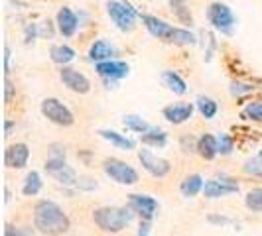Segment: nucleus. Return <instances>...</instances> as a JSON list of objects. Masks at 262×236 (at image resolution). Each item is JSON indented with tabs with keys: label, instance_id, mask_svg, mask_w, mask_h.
<instances>
[{
	"label": "nucleus",
	"instance_id": "1",
	"mask_svg": "<svg viewBox=\"0 0 262 236\" xmlns=\"http://www.w3.org/2000/svg\"><path fill=\"white\" fill-rule=\"evenodd\" d=\"M34 226L38 232L48 236L66 234L71 228V221L57 203L53 201H38L34 207Z\"/></svg>",
	"mask_w": 262,
	"mask_h": 236
},
{
	"label": "nucleus",
	"instance_id": "2",
	"mask_svg": "<svg viewBox=\"0 0 262 236\" xmlns=\"http://www.w3.org/2000/svg\"><path fill=\"white\" fill-rule=\"evenodd\" d=\"M134 210L128 207H99L93 213V221L95 224L111 234H117L120 230H124L132 223Z\"/></svg>",
	"mask_w": 262,
	"mask_h": 236
},
{
	"label": "nucleus",
	"instance_id": "3",
	"mask_svg": "<svg viewBox=\"0 0 262 236\" xmlns=\"http://www.w3.org/2000/svg\"><path fill=\"white\" fill-rule=\"evenodd\" d=\"M106 14L113 20V24L124 34L132 32L136 28L138 18L142 16V14H138L136 8H132V4L126 0H108L106 2Z\"/></svg>",
	"mask_w": 262,
	"mask_h": 236
},
{
	"label": "nucleus",
	"instance_id": "4",
	"mask_svg": "<svg viewBox=\"0 0 262 236\" xmlns=\"http://www.w3.org/2000/svg\"><path fill=\"white\" fill-rule=\"evenodd\" d=\"M207 20L211 26L221 34H231L236 24L235 14L225 2H211L207 6Z\"/></svg>",
	"mask_w": 262,
	"mask_h": 236
},
{
	"label": "nucleus",
	"instance_id": "5",
	"mask_svg": "<svg viewBox=\"0 0 262 236\" xmlns=\"http://www.w3.org/2000/svg\"><path fill=\"white\" fill-rule=\"evenodd\" d=\"M103 170L105 173L117 181L118 185H136L138 183V171L134 170L132 166H128L126 161L117 159V157H108L103 161Z\"/></svg>",
	"mask_w": 262,
	"mask_h": 236
},
{
	"label": "nucleus",
	"instance_id": "6",
	"mask_svg": "<svg viewBox=\"0 0 262 236\" xmlns=\"http://www.w3.org/2000/svg\"><path fill=\"white\" fill-rule=\"evenodd\" d=\"M39 110H41V114L48 118L50 122L57 124V126H71V124L75 122L73 112H71L59 99H53V97L43 99V101H41V106H39Z\"/></svg>",
	"mask_w": 262,
	"mask_h": 236
},
{
	"label": "nucleus",
	"instance_id": "7",
	"mask_svg": "<svg viewBox=\"0 0 262 236\" xmlns=\"http://www.w3.org/2000/svg\"><path fill=\"white\" fill-rule=\"evenodd\" d=\"M46 173L52 175L57 183L66 185V187H73L77 185V171L73 170L71 166L66 163V157H55L52 156L46 161Z\"/></svg>",
	"mask_w": 262,
	"mask_h": 236
},
{
	"label": "nucleus",
	"instance_id": "8",
	"mask_svg": "<svg viewBox=\"0 0 262 236\" xmlns=\"http://www.w3.org/2000/svg\"><path fill=\"white\" fill-rule=\"evenodd\" d=\"M59 79L63 83V87H67L71 92H77V95H87L91 91V81L87 79L85 73H81L73 67H61L59 71Z\"/></svg>",
	"mask_w": 262,
	"mask_h": 236
},
{
	"label": "nucleus",
	"instance_id": "9",
	"mask_svg": "<svg viewBox=\"0 0 262 236\" xmlns=\"http://www.w3.org/2000/svg\"><path fill=\"white\" fill-rule=\"evenodd\" d=\"M138 159H140L142 168H144L152 177H166L171 170L170 161L164 159V157H158L152 150H140V152H138Z\"/></svg>",
	"mask_w": 262,
	"mask_h": 236
},
{
	"label": "nucleus",
	"instance_id": "10",
	"mask_svg": "<svg viewBox=\"0 0 262 236\" xmlns=\"http://www.w3.org/2000/svg\"><path fill=\"white\" fill-rule=\"evenodd\" d=\"M140 20H142V24H144V28L148 30L150 36L162 39V41H170L171 43V38H173V34H176V26H171L166 20H162V18H158V16H152V14H142Z\"/></svg>",
	"mask_w": 262,
	"mask_h": 236
},
{
	"label": "nucleus",
	"instance_id": "11",
	"mask_svg": "<svg viewBox=\"0 0 262 236\" xmlns=\"http://www.w3.org/2000/svg\"><path fill=\"white\" fill-rule=\"evenodd\" d=\"M55 26H57V32H59L63 38H73L79 30L77 14L73 12L69 6H61V8L57 10V16H55Z\"/></svg>",
	"mask_w": 262,
	"mask_h": 236
},
{
	"label": "nucleus",
	"instance_id": "12",
	"mask_svg": "<svg viewBox=\"0 0 262 236\" xmlns=\"http://www.w3.org/2000/svg\"><path fill=\"white\" fill-rule=\"evenodd\" d=\"M95 71L106 81H120L128 75L130 67L126 61H118V59H108V61H101L95 63Z\"/></svg>",
	"mask_w": 262,
	"mask_h": 236
},
{
	"label": "nucleus",
	"instance_id": "13",
	"mask_svg": "<svg viewBox=\"0 0 262 236\" xmlns=\"http://www.w3.org/2000/svg\"><path fill=\"white\" fill-rule=\"evenodd\" d=\"M128 207H130L140 219L152 221L158 210V201L150 195H140V193H136V195H130V199H128Z\"/></svg>",
	"mask_w": 262,
	"mask_h": 236
},
{
	"label": "nucleus",
	"instance_id": "14",
	"mask_svg": "<svg viewBox=\"0 0 262 236\" xmlns=\"http://www.w3.org/2000/svg\"><path fill=\"white\" fill-rule=\"evenodd\" d=\"M28 159H30V148L24 142L8 146L4 152V163L6 168H12V170H24L28 166Z\"/></svg>",
	"mask_w": 262,
	"mask_h": 236
},
{
	"label": "nucleus",
	"instance_id": "15",
	"mask_svg": "<svg viewBox=\"0 0 262 236\" xmlns=\"http://www.w3.org/2000/svg\"><path fill=\"white\" fill-rule=\"evenodd\" d=\"M235 193H238V185L231 179H211V181H205V187H203V195L207 199H221Z\"/></svg>",
	"mask_w": 262,
	"mask_h": 236
},
{
	"label": "nucleus",
	"instance_id": "16",
	"mask_svg": "<svg viewBox=\"0 0 262 236\" xmlns=\"http://www.w3.org/2000/svg\"><path fill=\"white\" fill-rule=\"evenodd\" d=\"M193 110H195V106L191 103H176V105L166 106L162 110V114L171 124H184V122H187L189 118L193 116Z\"/></svg>",
	"mask_w": 262,
	"mask_h": 236
},
{
	"label": "nucleus",
	"instance_id": "17",
	"mask_svg": "<svg viewBox=\"0 0 262 236\" xmlns=\"http://www.w3.org/2000/svg\"><path fill=\"white\" fill-rule=\"evenodd\" d=\"M117 55L115 45H111L106 39H95L89 48V59L93 63H101V61H108Z\"/></svg>",
	"mask_w": 262,
	"mask_h": 236
},
{
	"label": "nucleus",
	"instance_id": "18",
	"mask_svg": "<svg viewBox=\"0 0 262 236\" xmlns=\"http://www.w3.org/2000/svg\"><path fill=\"white\" fill-rule=\"evenodd\" d=\"M50 57H52L53 63L66 67V65H69L71 61H75L77 52H75L71 45H67V43H57V45H53L52 50H50Z\"/></svg>",
	"mask_w": 262,
	"mask_h": 236
},
{
	"label": "nucleus",
	"instance_id": "19",
	"mask_svg": "<svg viewBox=\"0 0 262 236\" xmlns=\"http://www.w3.org/2000/svg\"><path fill=\"white\" fill-rule=\"evenodd\" d=\"M203 187H205V179L199 173H191V175H187L184 181H182L180 191H182L184 197L191 199V197H197L199 193H203Z\"/></svg>",
	"mask_w": 262,
	"mask_h": 236
},
{
	"label": "nucleus",
	"instance_id": "20",
	"mask_svg": "<svg viewBox=\"0 0 262 236\" xmlns=\"http://www.w3.org/2000/svg\"><path fill=\"white\" fill-rule=\"evenodd\" d=\"M197 154L203 159H213L219 154V146H217V138L213 134H203L197 138Z\"/></svg>",
	"mask_w": 262,
	"mask_h": 236
},
{
	"label": "nucleus",
	"instance_id": "21",
	"mask_svg": "<svg viewBox=\"0 0 262 236\" xmlns=\"http://www.w3.org/2000/svg\"><path fill=\"white\" fill-rule=\"evenodd\" d=\"M99 136H101L103 140H106L108 144H113L115 148H118V150H124V152L134 150V140L126 138L124 134H118V132H115V130H99Z\"/></svg>",
	"mask_w": 262,
	"mask_h": 236
},
{
	"label": "nucleus",
	"instance_id": "22",
	"mask_svg": "<svg viewBox=\"0 0 262 236\" xmlns=\"http://www.w3.org/2000/svg\"><path fill=\"white\" fill-rule=\"evenodd\" d=\"M162 81H164V85H166L173 95H180V97H182V95L187 92V83L182 79L180 73H176V71H171V69L162 73Z\"/></svg>",
	"mask_w": 262,
	"mask_h": 236
},
{
	"label": "nucleus",
	"instance_id": "23",
	"mask_svg": "<svg viewBox=\"0 0 262 236\" xmlns=\"http://www.w3.org/2000/svg\"><path fill=\"white\" fill-rule=\"evenodd\" d=\"M195 108L199 110V114L205 118V120H213V118L217 116V112H219V105L209 99V97H203V95H199L195 99Z\"/></svg>",
	"mask_w": 262,
	"mask_h": 236
},
{
	"label": "nucleus",
	"instance_id": "24",
	"mask_svg": "<svg viewBox=\"0 0 262 236\" xmlns=\"http://www.w3.org/2000/svg\"><path fill=\"white\" fill-rule=\"evenodd\" d=\"M140 140H142V144L150 146V148H164V146L168 144V134L152 126L148 132L140 134Z\"/></svg>",
	"mask_w": 262,
	"mask_h": 236
},
{
	"label": "nucleus",
	"instance_id": "25",
	"mask_svg": "<svg viewBox=\"0 0 262 236\" xmlns=\"http://www.w3.org/2000/svg\"><path fill=\"white\" fill-rule=\"evenodd\" d=\"M43 187V181H41V175L38 171H30L24 179V185H22V193L26 197H36L41 191Z\"/></svg>",
	"mask_w": 262,
	"mask_h": 236
},
{
	"label": "nucleus",
	"instance_id": "26",
	"mask_svg": "<svg viewBox=\"0 0 262 236\" xmlns=\"http://www.w3.org/2000/svg\"><path fill=\"white\" fill-rule=\"evenodd\" d=\"M122 124L126 126V130L136 132V134H144V132H148L152 128L146 120H142V118L136 116V114H126V116L122 118Z\"/></svg>",
	"mask_w": 262,
	"mask_h": 236
},
{
	"label": "nucleus",
	"instance_id": "27",
	"mask_svg": "<svg viewBox=\"0 0 262 236\" xmlns=\"http://www.w3.org/2000/svg\"><path fill=\"white\" fill-rule=\"evenodd\" d=\"M243 118L250 122H260L262 124V101H252L243 108Z\"/></svg>",
	"mask_w": 262,
	"mask_h": 236
},
{
	"label": "nucleus",
	"instance_id": "28",
	"mask_svg": "<svg viewBox=\"0 0 262 236\" xmlns=\"http://www.w3.org/2000/svg\"><path fill=\"white\" fill-rule=\"evenodd\" d=\"M245 205H247V209L252 210V213H262V187H256V189H252L250 193H247Z\"/></svg>",
	"mask_w": 262,
	"mask_h": 236
},
{
	"label": "nucleus",
	"instance_id": "29",
	"mask_svg": "<svg viewBox=\"0 0 262 236\" xmlns=\"http://www.w3.org/2000/svg\"><path fill=\"white\" fill-rule=\"evenodd\" d=\"M195 34H191L185 28H176V34L171 38V43H176V45H195Z\"/></svg>",
	"mask_w": 262,
	"mask_h": 236
},
{
	"label": "nucleus",
	"instance_id": "30",
	"mask_svg": "<svg viewBox=\"0 0 262 236\" xmlns=\"http://www.w3.org/2000/svg\"><path fill=\"white\" fill-rule=\"evenodd\" d=\"M243 170L247 175H252V177H262V159L258 156L252 157V159H247Z\"/></svg>",
	"mask_w": 262,
	"mask_h": 236
},
{
	"label": "nucleus",
	"instance_id": "31",
	"mask_svg": "<svg viewBox=\"0 0 262 236\" xmlns=\"http://www.w3.org/2000/svg\"><path fill=\"white\" fill-rule=\"evenodd\" d=\"M217 146H219V154L221 156H229L233 152V148H235V142H233V138L229 134H221V136H217Z\"/></svg>",
	"mask_w": 262,
	"mask_h": 236
},
{
	"label": "nucleus",
	"instance_id": "32",
	"mask_svg": "<svg viewBox=\"0 0 262 236\" xmlns=\"http://www.w3.org/2000/svg\"><path fill=\"white\" fill-rule=\"evenodd\" d=\"M254 91V85L250 83H233L231 85V95L233 97H243V95H249Z\"/></svg>",
	"mask_w": 262,
	"mask_h": 236
},
{
	"label": "nucleus",
	"instance_id": "33",
	"mask_svg": "<svg viewBox=\"0 0 262 236\" xmlns=\"http://www.w3.org/2000/svg\"><path fill=\"white\" fill-rule=\"evenodd\" d=\"M150 230H152V221L140 219V224H138V234L136 236H150Z\"/></svg>",
	"mask_w": 262,
	"mask_h": 236
},
{
	"label": "nucleus",
	"instance_id": "34",
	"mask_svg": "<svg viewBox=\"0 0 262 236\" xmlns=\"http://www.w3.org/2000/svg\"><path fill=\"white\" fill-rule=\"evenodd\" d=\"M4 236H28L24 230H20V228H16V226H6V230H4Z\"/></svg>",
	"mask_w": 262,
	"mask_h": 236
},
{
	"label": "nucleus",
	"instance_id": "35",
	"mask_svg": "<svg viewBox=\"0 0 262 236\" xmlns=\"http://www.w3.org/2000/svg\"><path fill=\"white\" fill-rule=\"evenodd\" d=\"M4 73H10V50L4 48Z\"/></svg>",
	"mask_w": 262,
	"mask_h": 236
},
{
	"label": "nucleus",
	"instance_id": "36",
	"mask_svg": "<svg viewBox=\"0 0 262 236\" xmlns=\"http://www.w3.org/2000/svg\"><path fill=\"white\" fill-rule=\"evenodd\" d=\"M10 97H12V85H10V81H6L4 83V101L10 103Z\"/></svg>",
	"mask_w": 262,
	"mask_h": 236
},
{
	"label": "nucleus",
	"instance_id": "37",
	"mask_svg": "<svg viewBox=\"0 0 262 236\" xmlns=\"http://www.w3.org/2000/svg\"><path fill=\"white\" fill-rule=\"evenodd\" d=\"M34 38H36V26H28L26 28V41L30 43V41H34Z\"/></svg>",
	"mask_w": 262,
	"mask_h": 236
},
{
	"label": "nucleus",
	"instance_id": "38",
	"mask_svg": "<svg viewBox=\"0 0 262 236\" xmlns=\"http://www.w3.org/2000/svg\"><path fill=\"white\" fill-rule=\"evenodd\" d=\"M14 128V122L12 120H6L4 122V130H6V136H10V130Z\"/></svg>",
	"mask_w": 262,
	"mask_h": 236
},
{
	"label": "nucleus",
	"instance_id": "39",
	"mask_svg": "<svg viewBox=\"0 0 262 236\" xmlns=\"http://www.w3.org/2000/svg\"><path fill=\"white\" fill-rule=\"evenodd\" d=\"M258 157H260V159H262V152H260V154H258Z\"/></svg>",
	"mask_w": 262,
	"mask_h": 236
}]
</instances>
